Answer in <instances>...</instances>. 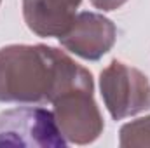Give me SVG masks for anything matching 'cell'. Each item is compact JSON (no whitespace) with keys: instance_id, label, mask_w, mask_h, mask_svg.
Here are the masks:
<instances>
[{"instance_id":"cell-8","label":"cell","mask_w":150,"mask_h":148,"mask_svg":"<svg viewBox=\"0 0 150 148\" xmlns=\"http://www.w3.org/2000/svg\"><path fill=\"white\" fill-rule=\"evenodd\" d=\"M127 0H91L93 7L100 9V11H115L120 9Z\"/></svg>"},{"instance_id":"cell-9","label":"cell","mask_w":150,"mask_h":148,"mask_svg":"<svg viewBox=\"0 0 150 148\" xmlns=\"http://www.w3.org/2000/svg\"><path fill=\"white\" fill-rule=\"evenodd\" d=\"M0 2H2V0H0Z\"/></svg>"},{"instance_id":"cell-7","label":"cell","mask_w":150,"mask_h":148,"mask_svg":"<svg viewBox=\"0 0 150 148\" xmlns=\"http://www.w3.org/2000/svg\"><path fill=\"white\" fill-rule=\"evenodd\" d=\"M119 145L122 148L150 147V115L124 124L119 131Z\"/></svg>"},{"instance_id":"cell-3","label":"cell","mask_w":150,"mask_h":148,"mask_svg":"<svg viewBox=\"0 0 150 148\" xmlns=\"http://www.w3.org/2000/svg\"><path fill=\"white\" fill-rule=\"evenodd\" d=\"M93 92L94 85H80L63 92L51 103L56 125L67 143L89 145L103 132V117Z\"/></svg>"},{"instance_id":"cell-5","label":"cell","mask_w":150,"mask_h":148,"mask_svg":"<svg viewBox=\"0 0 150 148\" xmlns=\"http://www.w3.org/2000/svg\"><path fill=\"white\" fill-rule=\"evenodd\" d=\"M115 38L117 28L108 18L86 11L75 16L72 25L63 35L58 37V40L75 56L87 61H96L112 49Z\"/></svg>"},{"instance_id":"cell-2","label":"cell","mask_w":150,"mask_h":148,"mask_svg":"<svg viewBox=\"0 0 150 148\" xmlns=\"http://www.w3.org/2000/svg\"><path fill=\"white\" fill-rule=\"evenodd\" d=\"M100 89L113 120H122L150 108V82L138 68L113 59L100 73Z\"/></svg>"},{"instance_id":"cell-1","label":"cell","mask_w":150,"mask_h":148,"mask_svg":"<svg viewBox=\"0 0 150 148\" xmlns=\"http://www.w3.org/2000/svg\"><path fill=\"white\" fill-rule=\"evenodd\" d=\"M80 85H94L91 72L56 47L12 44L0 49V103H52Z\"/></svg>"},{"instance_id":"cell-4","label":"cell","mask_w":150,"mask_h":148,"mask_svg":"<svg viewBox=\"0 0 150 148\" xmlns=\"http://www.w3.org/2000/svg\"><path fill=\"white\" fill-rule=\"evenodd\" d=\"M58 148L61 136L52 111L40 106H18L0 113V147Z\"/></svg>"},{"instance_id":"cell-6","label":"cell","mask_w":150,"mask_h":148,"mask_svg":"<svg viewBox=\"0 0 150 148\" xmlns=\"http://www.w3.org/2000/svg\"><path fill=\"white\" fill-rule=\"evenodd\" d=\"M82 0H23V18L38 37H59L77 16Z\"/></svg>"}]
</instances>
